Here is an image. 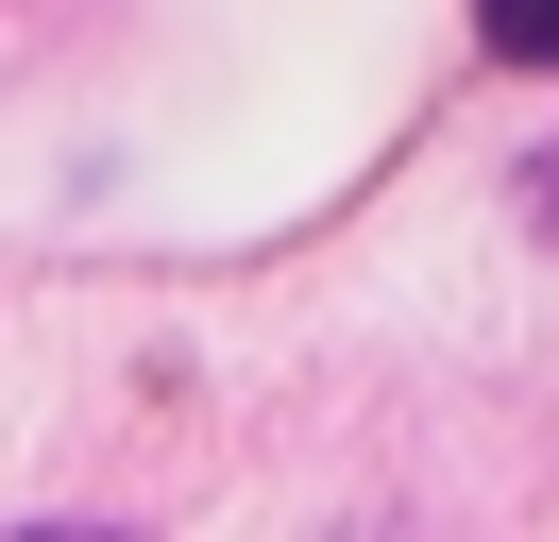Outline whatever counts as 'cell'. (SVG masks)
<instances>
[{"mask_svg": "<svg viewBox=\"0 0 559 542\" xmlns=\"http://www.w3.org/2000/svg\"><path fill=\"white\" fill-rule=\"evenodd\" d=\"M475 34H491L509 68H559V0H475Z\"/></svg>", "mask_w": 559, "mask_h": 542, "instance_id": "6da1fadb", "label": "cell"}]
</instances>
